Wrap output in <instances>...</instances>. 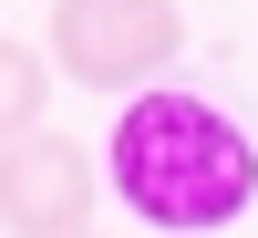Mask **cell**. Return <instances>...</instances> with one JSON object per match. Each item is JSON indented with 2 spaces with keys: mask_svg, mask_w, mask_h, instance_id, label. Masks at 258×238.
<instances>
[{
  "mask_svg": "<svg viewBox=\"0 0 258 238\" xmlns=\"http://www.w3.org/2000/svg\"><path fill=\"white\" fill-rule=\"evenodd\" d=\"M103 186L135 207L145 228H176V238H207V228H238L258 207V145L238 114H217L207 93H135L103 135Z\"/></svg>",
  "mask_w": 258,
  "mask_h": 238,
  "instance_id": "cell-1",
  "label": "cell"
},
{
  "mask_svg": "<svg viewBox=\"0 0 258 238\" xmlns=\"http://www.w3.org/2000/svg\"><path fill=\"white\" fill-rule=\"evenodd\" d=\"M186 52V11L176 0H114V11H52V62L83 93H155V73Z\"/></svg>",
  "mask_w": 258,
  "mask_h": 238,
  "instance_id": "cell-2",
  "label": "cell"
},
{
  "mask_svg": "<svg viewBox=\"0 0 258 238\" xmlns=\"http://www.w3.org/2000/svg\"><path fill=\"white\" fill-rule=\"evenodd\" d=\"M93 197H103V166L73 135L41 124V135L0 145V228L11 238H93Z\"/></svg>",
  "mask_w": 258,
  "mask_h": 238,
  "instance_id": "cell-3",
  "label": "cell"
},
{
  "mask_svg": "<svg viewBox=\"0 0 258 238\" xmlns=\"http://www.w3.org/2000/svg\"><path fill=\"white\" fill-rule=\"evenodd\" d=\"M41 104H52V52H31V41L0 31V145L41 135Z\"/></svg>",
  "mask_w": 258,
  "mask_h": 238,
  "instance_id": "cell-4",
  "label": "cell"
},
{
  "mask_svg": "<svg viewBox=\"0 0 258 238\" xmlns=\"http://www.w3.org/2000/svg\"><path fill=\"white\" fill-rule=\"evenodd\" d=\"M52 11H114V0H52Z\"/></svg>",
  "mask_w": 258,
  "mask_h": 238,
  "instance_id": "cell-5",
  "label": "cell"
}]
</instances>
